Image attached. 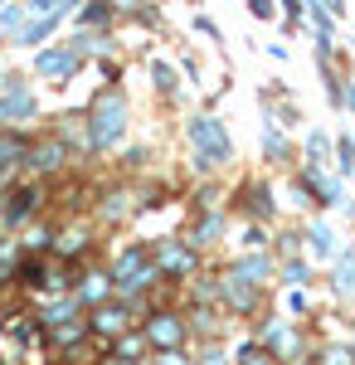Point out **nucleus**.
Returning <instances> with one entry per match:
<instances>
[{"label":"nucleus","instance_id":"obj_1","mask_svg":"<svg viewBox=\"0 0 355 365\" xmlns=\"http://www.w3.org/2000/svg\"><path fill=\"white\" fill-rule=\"evenodd\" d=\"M190 141H195V166L200 170H210L219 166V161H229V132L219 127V117H195L190 122Z\"/></svg>","mask_w":355,"mask_h":365},{"label":"nucleus","instance_id":"obj_2","mask_svg":"<svg viewBox=\"0 0 355 365\" xmlns=\"http://www.w3.org/2000/svg\"><path fill=\"white\" fill-rule=\"evenodd\" d=\"M122 127H127L122 98H103V108H98V117H93V146H112V141L122 137Z\"/></svg>","mask_w":355,"mask_h":365},{"label":"nucleus","instance_id":"obj_3","mask_svg":"<svg viewBox=\"0 0 355 365\" xmlns=\"http://www.w3.org/2000/svg\"><path fill=\"white\" fill-rule=\"evenodd\" d=\"M146 336L156 341V346H165V351H175V346H180V322H175V317H156V322L146 327Z\"/></svg>","mask_w":355,"mask_h":365},{"label":"nucleus","instance_id":"obj_4","mask_svg":"<svg viewBox=\"0 0 355 365\" xmlns=\"http://www.w3.org/2000/svg\"><path fill=\"white\" fill-rule=\"evenodd\" d=\"M161 263L170 268V273H185V268H190V253L175 249V244H165V249H161Z\"/></svg>","mask_w":355,"mask_h":365},{"label":"nucleus","instance_id":"obj_5","mask_svg":"<svg viewBox=\"0 0 355 365\" xmlns=\"http://www.w3.org/2000/svg\"><path fill=\"white\" fill-rule=\"evenodd\" d=\"M263 151H268V156H277V161H282V156H287V141H282V132H277L273 122H268V127H263Z\"/></svg>","mask_w":355,"mask_h":365},{"label":"nucleus","instance_id":"obj_6","mask_svg":"<svg viewBox=\"0 0 355 365\" xmlns=\"http://www.w3.org/2000/svg\"><path fill=\"white\" fill-rule=\"evenodd\" d=\"M307 239H312V249L321 253V258L336 249V244H331V229H326V225H312V234H307Z\"/></svg>","mask_w":355,"mask_h":365},{"label":"nucleus","instance_id":"obj_7","mask_svg":"<svg viewBox=\"0 0 355 365\" xmlns=\"http://www.w3.org/2000/svg\"><path fill=\"white\" fill-rule=\"evenodd\" d=\"M122 322H127V312H122V307H117V312H98V327H103V331H122Z\"/></svg>","mask_w":355,"mask_h":365},{"label":"nucleus","instance_id":"obj_8","mask_svg":"<svg viewBox=\"0 0 355 365\" xmlns=\"http://www.w3.org/2000/svg\"><path fill=\"white\" fill-rule=\"evenodd\" d=\"M68 63H73V54H44V58H39V68H44V73H63Z\"/></svg>","mask_w":355,"mask_h":365},{"label":"nucleus","instance_id":"obj_9","mask_svg":"<svg viewBox=\"0 0 355 365\" xmlns=\"http://www.w3.org/2000/svg\"><path fill=\"white\" fill-rule=\"evenodd\" d=\"M341 287H346V292H355V253H346V258H341Z\"/></svg>","mask_w":355,"mask_h":365},{"label":"nucleus","instance_id":"obj_10","mask_svg":"<svg viewBox=\"0 0 355 365\" xmlns=\"http://www.w3.org/2000/svg\"><path fill=\"white\" fill-rule=\"evenodd\" d=\"M151 78H156V83H161L165 93H170V88H175V73H170V68H165V63H151Z\"/></svg>","mask_w":355,"mask_h":365},{"label":"nucleus","instance_id":"obj_11","mask_svg":"<svg viewBox=\"0 0 355 365\" xmlns=\"http://www.w3.org/2000/svg\"><path fill=\"white\" fill-rule=\"evenodd\" d=\"M341 170H355V141H341Z\"/></svg>","mask_w":355,"mask_h":365},{"label":"nucleus","instance_id":"obj_12","mask_svg":"<svg viewBox=\"0 0 355 365\" xmlns=\"http://www.w3.org/2000/svg\"><path fill=\"white\" fill-rule=\"evenodd\" d=\"M112 365H132V361H127V356H122V361H112Z\"/></svg>","mask_w":355,"mask_h":365}]
</instances>
